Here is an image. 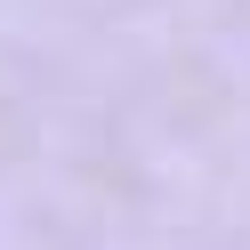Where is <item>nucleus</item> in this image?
Returning a JSON list of instances; mask_svg holds the SVG:
<instances>
[]
</instances>
